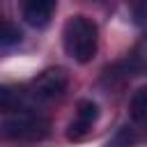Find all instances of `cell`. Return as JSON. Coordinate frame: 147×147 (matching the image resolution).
<instances>
[{
    "mask_svg": "<svg viewBox=\"0 0 147 147\" xmlns=\"http://www.w3.org/2000/svg\"><path fill=\"white\" fill-rule=\"evenodd\" d=\"M133 140H136L133 129H131V126H122V129H117V133L106 142V147H131Z\"/></svg>",
    "mask_w": 147,
    "mask_h": 147,
    "instance_id": "obj_9",
    "label": "cell"
},
{
    "mask_svg": "<svg viewBox=\"0 0 147 147\" xmlns=\"http://www.w3.org/2000/svg\"><path fill=\"white\" fill-rule=\"evenodd\" d=\"M51 133V122L39 113H11L0 122V138L5 140H41Z\"/></svg>",
    "mask_w": 147,
    "mask_h": 147,
    "instance_id": "obj_2",
    "label": "cell"
},
{
    "mask_svg": "<svg viewBox=\"0 0 147 147\" xmlns=\"http://www.w3.org/2000/svg\"><path fill=\"white\" fill-rule=\"evenodd\" d=\"M67 83H69V78L62 69H46L32 80L30 96L37 101H51L67 90Z\"/></svg>",
    "mask_w": 147,
    "mask_h": 147,
    "instance_id": "obj_3",
    "label": "cell"
},
{
    "mask_svg": "<svg viewBox=\"0 0 147 147\" xmlns=\"http://www.w3.org/2000/svg\"><path fill=\"white\" fill-rule=\"evenodd\" d=\"M21 41V30L9 23L7 18L0 16V48H9V46H16Z\"/></svg>",
    "mask_w": 147,
    "mask_h": 147,
    "instance_id": "obj_8",
    "label": "cell"
},
{
    "mask_svg": "<svg viewBox=\"0 0 147 147\" xmlns=\"http://www.w3.org/2000/svg\"><path fill=\"white\" fill-rule=\"evenodd\" d=\"M25 99H28V92L18 85H9V83H2L0 85V113L2 115H11V113H21L25 110Z\"/></svg>",
    "mask_w": 147,
    "mask_h": 147,
    "instance_id": "obj_6",
    "label": "cell"
},
{
    "mask_svg": "<svg viewBox=\"0 0 147 147\" xmlns=\"http://www.w3.org/2000/svg\"><path fill=\"white\" fill-rule=\"evenodd\" d=\"M21 16L30 28H46L55 14L57 0H18Z\"/></svg>",
    "mask_w": 147,
    "mask_h": 147,
    "instance_id": "obj_5",
    "label": "cell"
},
{
    "mask_svg": "<svg viewBox=\"0 0 147 147\" xmlns=\"http://www.w3.org/2000/svg\"><path fill=\"white\" fill-rule=\"evenodd\" d=\"M96 119H99V106H96L92 99L78 101L76 113H74V119H71L69 126H67V138H69V140H83V138L92 131V126H94Z\"/></svg>",
    "mask_w": 147,
    "mask_h": 147,
    "instance_id": "obj_4",
    "label": "cell"
},
{
    "mask_svg": "<svg viewBox=\"0 0 147 147\" xmlns=\"http://www.w3.org/2000/svg\"><path fill=\"white\" fill-rule=\"evenodd\" d=\"M62 46L64 53L78 64H87L94 60L99 51V28L92 18L76 14L69 16L62 28Z\"/></svg>",
    "mask_w": 147,
    "mask_h": 147,
    "instance_id": "obj_1",
    "label": "cell"
},
{
    "mask_svg": "<svg viewBox=\"0 0 147 147\" xmlns=\"http://www.w3.org/2000/svg\"><path fill=\"white\" fill-rule=\"evenodd\" d=\"M126 5H129V11L136 23L147 21V0H126Z\"/></svg>",
    "mask_w": 147,
    "mask_h": 147,
    "instance_id": "obj_10",
    "label": "cell"
},
{
    "mask_svg": "<svg viewBox=\"0 0 147 147\" xmlns=\"http://www.w3.org/2000/svg\"><path fill=\"white\" fill-rule=\"evenodd\" d=\"M129 113L136 122H147V87H140L138 92H133Z\"/></svg>",
    "mask_w": 147,
    "mask_h": 147,
    "instance_id": "obj_7",
    "label": "cell"
}]
</instances>
